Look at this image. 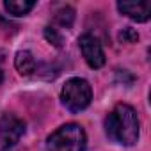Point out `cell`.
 <instances>
[{
  "instance_id": "7",
  "label": "cell",
  "mask_w": 151,
  "mask_h": 151,
  "mask_svg": "<svg viewBox=\"0 0 151 151\" xmlns=\"http://www.w3.org/2000/svg\"><path fill=\"white\" fill-rule=\"evenodd\" d=\"M14 68L20 75L27 77V75H32L36 71V59L29 50H20L14 55Z\"/></svg>"
},
{
  "instance_id": "4",
  "label": "cell",
  "mask_w": 151,
  "mask_h": 151,
  "mask_svg": "<svg viewBox=\"0 0 151 151\" xmlns=\"http://www.w3.org/2000/svg\"><path fill=\"white\" fill-rule=\"evenodd\" d=\"M25 133V123L11 112H4L0 116V146L9 149L20 142Z\"/></svg>"
},
{
  "instance_id": "5",
  "label": "cell",
  "mask_w": 151,
  "mask_h": 151,
  "mask_svg": "<svg viewBox=\"0 0 151 151\" xmlns=\"http://www.w3.org/2000/svg\"><path fill=\"white\" fill-rule=\"evenodd\" d=\"M78 46H80L82 57H84V60L87 62L89 68L100 69L101 66H105V52H103V46H101V43L96 36L82 34L78 37Z\"/></svg>"
},
{
  "instance_id": "11",
  "label": "cell",
  "mask_w": 151,
  "mask_h": 151,
  "mask_svg": "<svg viewBox=\"0 0 151 151\" xmlns=\"http://www.w3.org/2000/svg\"><path fill=\"white\" fill-rule=\"evenodd\" d=\"M45 37H46V41H48L50 45H53V46H57V48L62 46V36H60L53 27H46V29H45Z\"/></svg>"
},
{
  "instance_id": "3",
  "label": "cell",
  "mask_w": 151,
  "mask_h": 151,
  "mask_svg": "<svg viewBox=\"0 0 151 151\" xmlns=\"http://www.w3.org/2000/svg\"><path fill=\"white\" fill-rule=\"evenodd\" d=\"M93 100V87L86 78L75 77L66 80L60 89V101L69 112H82L91 105Z\"/></svg>"
},
{
  "instance_id": "2",
  "label": "cell",
  "mask_w": 151,
  "mask_h": 151,
  "mask_svg": "<svg viewBox=\"0 0 151 151\" xmlns=\"http://www.w3.org/2000/svg\"><path fill=\"white\" fill-rule=\"evenodd\" d=\"M46 147L48 151H86V130L77 123H66L46 139Z\"/></svg>"
},
{
  "instance_id": "12",
  "label": "cell",
  "mask_w": 151,
  "mask_h": 151,
  "mask_svg": "<svg viewBox=\"0 0 151 151\" xmlns=\"http://www.w3.org/2000/svg\"><path fill=\"white\" fill-rule=\"evenodd\" d=\"M2 80H4V73H2V69H0V86H2Z\"/></svg>"
},
{
  "instance_id": "9",
  "label": "cell",
  "mask_w": 151,
  "mask_h": 151,
  "mask_svg": "<svg viewBox=\"0 0 151 151\" xmlns=\"http://www.w3.org/2000/svg\"><path fill=\"white\" fill-rule=\"evenodd\" d=\"M55 22L60 25V27H66L69 29L75 22V9L69 7V6H62L57 13H55Z\"/></svg>"
},
{
  "instance_id": "8",
  "label": "cell",
  "mask_w": 151,
  "mask_h": 151,
  "mask_svg": "<svg viewBox=\"0 0 151 151\" xmlns=\"http://www.w3.org/2000/svg\"><path fill=\"white\" fill-rule=\"evenodd\" d=\"M4 7L13 16H25L36 7V2L34 0H6Z\"/></svg>"
},
{
  "instance_id": "10",
  "label": "cell",
  "mask_w": 151,
  "mask_h": 151,
  "mask_svg": "<svg viewBox=\"0 0 151 151\" xmlns=\"http://www.w3.org/2000/svg\"><path fill=\"white\" fill-rule=\"evenodd\" d=\"M119 41L123 43H128V45H133L139 41V32L132 27H124L121 32H119Z\"/></svg>"
},
{
  "instance_id": "6",
  "label": "cell",
  "mask_w": 151,
  "mask_h": 151,
  "mask_svg": "<svg viewBox=\"0 0 151 151\" xmlns=\"http://www.w3.org/2000/svg\"><path fill=\"white\" fill-rule=\"evenodd\" d=\"M117 9L121 14L128 16L137 23H144L151 16V6L147 2H117Z\"/></svg>"
},
{
  "instance_id": "1",
  "label": "cell",
  "mask_w": 151,
  "mask_h": 151,
  "mask_svg": "<svg viewBox=\"0 0 151 151\" xmlns=\"http://www.w3.org/2000/svg\"><path fill=\"white\" fill-rule=\"evenodd\" d=\"M105 133L110 140L133 146L140 135V123L135 109L128 103H117L114 110L105 117Z\"/></svg>"
}]
</instances>
